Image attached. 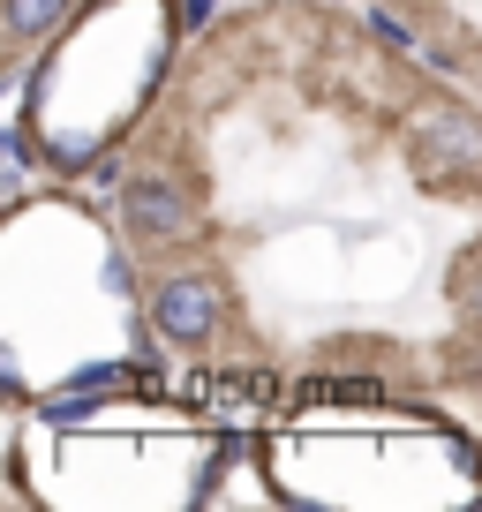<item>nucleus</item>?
Instances as JSON below:
<instances>
[{
  "mask_svg": "<svg viewBox=\"0 0 482 512\" xmlns=\"http://www.w3.org/2000/svg\"><path fill=\"white\" fill-rule=\"evenodd\" d=\"M151 332L166 339V347H204L211 332H219V287L211 279H159V294H151Z\"/></svg>",
  "mask_w": 482,
  "mask_h": 512,
  "instance_id": "nucleus-1",
  "label": "nucleus"
},
{
  "mask_svg": "<svg viewBox=\"0 0 482 512\" xmlns=\"http://www.w3.org/2000/svg\"><path fill=\"white\" fill-rule=\"evenodd\" d=\"M121 219L144 241H174V234H189V196L166 189V181H129L121 189Z\"/></svg>",
  "mask_w": 482,
  "mask_h": 512,
  "instance_id": "nucleus-3",
  "label": "nucleus"
},
{
  "mask_svg": "<svg viewBox=\"0 0 482 512\" xmlns=\"http://www.w3.org/2000/svg\"><path fill=\"white\" fill-rule=\"evenodd\" d=\"M467 302H475V309H482V272H467Z\"/></svg>",
  "mask_w": 482,
  "mask_h": 512,
  "instance_id": "nucleus-5",
  "label": "nucleus"
},
{
  "mask_svg": "<svg viewBox=\"0 0 482 512\" xmlns=\"http://www.w3.org/2000/svg\"><path fill=\"white\" fill-rule=\"evenodd\" d=\"M61 16H68V0H8V31H16V38H38V31H53Z\"/></svg>",
  "mask_w": 482,
  "mask_h": 512,
  "instance_id": "nucleus-4",
  "label": "nucleus"
},
{
  "mask_svg": "<svg viewBox=\"0 0 482 512\" xmlns=\"http://www.w3.org/2000/svg\"><path fill=\"white\" fill-rule=\"evenodd\" d=\"M415 159L437 166V174H482V121L467 106H437L415 128Z\"/></svg>",
  "mask_w": 482,
  "mask_h": 512,
  "instance_id": "nucleus-2",
  "label": "nucleus"
}]
</instances>
